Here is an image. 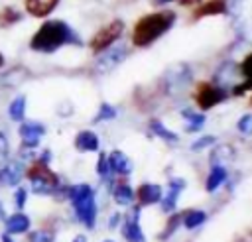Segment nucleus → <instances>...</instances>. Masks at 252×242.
Returning <instances> with one entry per match:
<instances>
[{
  "instance_id": "obj_1",
  "label": "nucleus",
  "mask_w": 252,
  "mask_h": 242,
  "mask_svg": "<svg viewBox=\"0 0 252 242\" xmlns=\"http://www.w3.org/2000/svg\"><path fill=\"white\" fill-rule=\"evenodd\" d=\"M30 49L35 53H55L63 45H81L77 31L63 20H45L30 37Z\"/></svg>"
},
{
  "instance_id": "obj_2",
  "label": "nucleus",
  "mask_w": 252,
  "mask_h": 242,
  "mask_svg": "<svg viewBox=\"0 0 252 242\" xmlns=\"http://www.w3.org/2000/svg\"><path fill=\"white\" fill-rule=\"evenodd\" d=\"M175 24V14L173 12H156L148 14L142 20H138L134 31H132V43L138 47H146L154 43L158 37H161L171 26Z\"/></svg>"
},
{
  "instance_id": "obj_3",
  "label": "nucleus",
  "mask_w": 252,
  "mask_h": 242,
  "mask_svg": "<svg viewBox=\"0 0 252 242\" xmlns=\"http://www.w3.org/2000/svg\"><path fill=\"white\" fill-rule=\"evenodd\" d=\"M67 197L73 205L77 220L87 228H94V224H96L94 189L87 183H77V185L67 187Z\"/></svg>"
},
{
  "instance_id": "obj_4",
  "label": "nucleus",
  "mask_w": 252,
  "mask_h": 242,
  "mask_svg": "<svg viewBox=\"0 0 252 242\" xmlns=\"http://www.w3.org/2000/svg\"><path fill=\"white\" fill-rule=\"evenodd\" d=\"M24 177L30 181V189H32L33 195L49 197V195H55L59 191V177H57V173L51 171V167L47 163H41L37 159H33L26 167Z\"/></svg>"
},
{
  "instance_id": "obj_5",
  "label": "nucleus",
  "mask_w": 252,
  "mask_h": 242,
  "mask_svg": "<svg viewBox=\"0 0 252 242\" xmlns=\"http://www.w3.org/2000/svg\"><path fill=\"white\" fill-rule=\"evenodd\" d=\"M124 31V24L122 20H112L106 26H102L98 31H94V35L89 41V47L93 53H100L104 49H108L110 45H114L118 41V37Z\"/></svg>"
},
{
  "instance_id": "obj_6",
  "label": "nucleus",
  "mask_w": 252,
  "mask_h": 242,
  "mask_svg": "<svg viewBox=\"0 0 252 242\" xmlns=\"http://www.w3.org/2000/svg\"><path fill=\"white\" fill-rule=\"evenodd\" d=\"M18 136L22 140V150H33L39 146V140L45 136V124L37 120H22L18 122Z\"/></svg>"
},
{
  "instance_id": "obj_7",
  "label": "nucleus",
  "mask_w": 252,
  "mask_h": 242,
  "mask_svg": "<svg viewBox=\"0 0 252 242\" xmlns=\"http://www.w3.org/2000/svg\"><path fill=\"white\" fill-rule=\"evenodd\" d=\"M126 55H128L126 45H110L108 49L100 51V57L94 63V71L98 75H104V73L112 71L114 67H118L126 59Z\"/></svg>"
},
{
  "instance_id": "obj_8",
  "label": "nucleus",
  "mask_w": 252,
  "mask_h": 242,
  "mask_svg": "<svg viewBox=\"0 0 252 242\" xmlns=\"http://www.w3.org/2000/svg\"><path fill=\"white\" fill-rule=\"evenodd\" d=\"M24 163L22 159L16 157H8L2 165H0V187H16L20 185L22 177H24Z\"/></svg>"
},
{
  "instance_id": "obj_9",
  "label": "nucleus",
  "mask_w": 252,
  "mask_h": 242,
  "mask_svg": "<svg viewBox=\"0 0 252 242\" xmlns=\"http://www.w3.org/2000/svg\"><path fill=\"white\" fill-rule=\"evenodd\" d=\"M195 98H197V104L203 110H207V108H213L219 102H222L226 98V92H224V89L215 87V85H201V89L197 91Z\"/></svg>"
},
{
  "instance_id": "obj_10",
  "label": "nucleus",
  "mask_w": 252,
  "mask_h": 242,
  "mask_svg": "<svg viewBox=\"0 0 252 242\" xmlns=\"http://www.w3.org/2000/svg\"><path fill=\"white\" fill-rule=\"evenodd\" d=\"M189 81H191V69L187 65H183V63L171 67L169 73L165 75V85H167V91L169 92L181 91Z\"/></svg>"
},
{
  "instance_id": "obj_11",
  "label": "nucleus",
  "mask_w": 252,
  "mask_h": 242,
  "mask_svg": "<svg viewBox=\"0 0 252 242\" xmlns=\"http://www.w3.org/2000/svg\"><path fill=\"white\" fill-rule=\"evenodd\" d=\"M138 214H140V207H136L132 214L122 220V236L126 238V242H146L144 232L138 222Z\"/></svg>"
},
{
  "instance_id": "obj_12",
  "label": "nucleus",
  "mask_w": 252,
  "mask_h": 242,
  "mask_svg": "<svg viewBox=\"0 0 252 242\" xmlns=\"http://www.w3.org/2000/svg\"><path fill=\"white\" fill-rule=\"evenodd\" d=\"M4 226L8 234H26L32 228V218L24 211H16L4 218Z\"/></svg>"
},
{
  "instance_id": "obj_13",
  "label": "nucleus",
  "mask_w": 252,
  "mask_h": 242,
  "mask_svg": "<svg viewBox=\"0 0 252 242\" xmlns=\"http://www.w3.org/2000/svg\"><path fill=\"white\" fill-rule=\"evenodd\" d=\"M57 6L59 0H24V12L32 18H47Z\"/></svg>"
},
{
  "instance_id": "obj_14",
  "label": "nucleus",
  "mask_w": 252,
  "mask_h": 242,
  "mask_svg": "<svg viewBox=\"0 0 252 242\" xmlns=\"http://www.w3.org/2000/svg\"><path fill=\"white\" fill-rule=\"evenodd\" d=\"M73 144H75V150L77 151H83V153H87V151H98V146H100L98 136L93 130H81L75 136Z\"/></svg>"
},
{
  "instance_id": "obj_15",
  "label": "nucleus",
  "mask_w": 252,
  "mask_h": 242,
  "mask_svg": "<svg viewBox=\"0 0 252 242\" xmlns=\"http://www.w3.org/2000/svg\"><path fill=\"white\" fill-rule=\"evenodd\" d=\"M108 159V167H110V173H116V175H130L132 171V163L130 159L126 157V153H122L120 150H114L106 155Z\"/></svg>"
},
{
  "instance_id": "obj_16",
  "label": "nucleus",
  "mask_w": 252,
  "mask_h": 242,
  "mask_svg": "<svg viewBox=\"0 0 252 242\" xmlns=\"http://www.w3.org/2000/svg\"><path fill=\"white\" fill-rule=\"evenodd\" d=\"M161 197H163V191H161V187L156 185V183H144V185H140V189H138L140 207L154 205V203L161 201Z\"/></svg>"
},
{
  "instance_id": "obj_17",
  "label": "nucleus",
  "mask_w": 252,
  "mask_h": 242,
  "mask_svg": "<svg viewBox=\"0 0 252 242\" xmlns=\"http://www.w3.org/2000/svg\"><path fill=\"white\" fill-rule=\"evenodd\" d=\"M183 187H185V181H183V179H171V181H169V191H167L165 197H161V199H163L161 209H163L165 212H171V211L175 209L177 197H179V193H181Z\"/></svg>"
},
{
  "instance_id": "obj_18",
  "label": "nucleus",
  "mask_w": 252,
  "mask_h": 242,
  "mask_svg": "<svg viewBox=\"0 0 252 242\" xmlns=\"http://www.w3.org/2000/svg\"><path fill=\"white\" fill-rule=\"evenodd\" d=\"M26 106H28V98L26 94H18L12 98V102L8 104V116L12 122H22L26 118Z\"/></svg>"
},
{
  "instance_id": "obj_19",
  "label": "nucleus",
  "mask_w": 252,
  "mask_h": 242,
  "mask_svg": "<svg viewBox=\"0 0 252 242\" xmlns=\"http://www.w3.org/2000/svg\"><path fill=\"white\" fill-rule=\"evenodd\" d=\"M112 199L116 205L120 207H130L132 201H134V189L128 185V183H118L114 189H112Z\"/></svg>"
},
{
  "instance_id": "obj_20",
  "label": "nucleus",
  "mask_w": 252,
  "mask_h": 242,
  "mask_svg": "<svg viewBox=\"0 0 252 242\" xmlns=\"http://www.w3.org/2000/svg\"><path fill=\"white\" fill-rule=\"evenodd\" d=\"M24 12H20L16 6H4L0 10V28H12L18 22H22Z\"/></svg>"
},
{
  "instance_id": "obj_21",
  "label": "nucleus",
  "mask_w": 252,
  "mask_h": 242,
  "mask_svg": "<svg viewBox=\"0 0 252 242\" xmlns=\"http://www.w3.org/2000/svg\"><path fill=\"white\" fill-rule=\"evenodd\" d=\"M234 148L230 146V144H220V146H217L213 151H211V163L213 165H222L224 161H228V159H232L234 157Z\"/></svg>"
},
{
  "instance_id": "obj_22",
  "label": "nucleus",
  "mask_w": 252,
  "mask_h": 242,
  "mask_svg": "<svg viewBox=\"0 0 252 242\" xmlns=\"http://www.w3.org/2000/svg\"><path fill=\"white\" fill-rule=\"evenodd\" d=\"M224 179H226V169H224L222 165H213V169H211V173H209V177H207L205 189H207L209 193H213L217 187H220V185L224 183Z\"/></svg>"
},
{
  "instance_id": "obj_23",
  "label": "nucleus",
  "mask_w": 252,
  "mask_h": 242,
  "mask_svg": "<svg viewBox=\"0 0 252 242\" xmlns=\"http://www.w3.org/2000/svg\"><path fill=\"white\" fill-rule=\"evenodd\" d=\"M181 116L187 120V126H185L187 132H199L205 124V114H199L193 110H181Z\"/></svg>"
},
{
  "instance_id": "obj_24",
  "label": "nucleus",
  "mask_w": 252,
  "mask_h": 242,
  "mask_svg": "<svg viewBox=\"0 0 252 242\" xmlns=\"http://www.w3.org/2000/svg\"><path fill=\"white\" fill-rule=\"evenodd\" d=\"M224 0H209V2H205L197 12H195V16L197 18H203V16H213V14H222L224 12Z\"/></svg>"
},
{
  "instance_id": "obj_25",
  "label": "nucleus",
  "mask_w": 252,
  "mask_h": 242,
  "mask_svg": "<svg viewBox=\"0 0 252 242\" xmlns=\"http://www.w3.org/2000/svg\"><path fill=\"white\" fill-rule=\"evenodd\" d=\"M181 218H183L185 228H197V226H201V224L207 220V214H205L203 211L191 209V211H187V212H185Z\"/></svg>"
},
{
  "instance_id": "obj_26",
  "label": "nucleus",
  "mask_w": 252,
  "mask_h": 242,
  "mask_svg": "<svg viewBox=\"0 0 252 242\" xmlns=\"http://www.w3.org/2000/svg\"><path fill=\"white\" fill-rule=\"evenodd\" d=\"M240 71H242V77L246 79V83H244V85H240L238 89L234 87V94H240L242 91H246V89H250V87H252V53L242 61Z\"/></svg>"
},
{
  "instance_id": "obj_27",
  "label": "nucleus",
  "mask_w": 252,
  "mask_h": 242,
  "mask_svg": "<svg viewBox=\"0 0 252 242\" xmlns=\"http://www.w3.org/2000/svg\"><path fill=\"white\" fill-rule=\"evenodd\" d=\"M150 128H152V132H154L158 138L167 140V142H177V134L171 132V130H167L159 120H152V122H150Z\"/></svg>"
},
{
  "instance_id": "obj_28",
  "label": "nucleus",
  "mask_w": 252,
  "mask_h": 242,
  "mask_svg": "<svg viewBox=\"0 0 252 242\" xmlns=\"http://www.w3.org/2000/svg\"><path fill=\"white\" fill-rule=\"evenodd\" d=\"M116 116V108L112 106V104H108V102H102L100 106H98V112H96V116L93 118V122L96 124V122H104V120H112Z\"/></svg>"
},
{
  "instance_id": "obj_29",
  "label": "nucleus",
  "mask_w": 252,
  "mask_h": 242,
  "mask_svg": "<svg viewBox=\"0 0 252 242\" xmlns=\"http://www.w3.org/2000/svg\"><path fill=\"white\" fill-rule=\"evenodd\" d=\"M53 240H55V236L47 228H37L28 234V242H53Z\"/></svg>"
},
{
  "instance_id": "obj_30",
  "label": "nucleus",
  "mask_w": 252,
  "mask_h": 242,
  "mask_svg": "<svg viewBox=\"0 0 252 242\" xmlns=\"http://www.w3.org/2000/svg\"><path fill=\"white\" fill-rule=\"evenodd\" d=\"M28 189L26 187H22V185H16V191H14V207L18 209V211H24V207H26V203H28Z\"/></svg>"
},
{
  "instance_id": "obj_31",
  "label": "nucleus",
  "mask_w": 252,
  "mask_h": 242,
  "mask_svg": "<svg viewBox=\"0 0 252 242\" xmlns=\"http://www.w3.org/2000/svg\"><path fill=\"white\" fill-rule=\"evenodd\" d=\"M236 128H238L240 134H244V136H252V112H250V114H244V116L236 122Z\"/></svg>"
},
{
  "instance_id": "obj_32",
  "label": "nucleus",
  "mask_w": 252,
  "mask_h": 242,
  "mask_svg": "<svg viewBox=\"0 0 252 242\" xmlns=\"http://www.w3.org/2000/svg\"><path fill=\"white\" fill-rule=\"evenodd\" d=\"M96 173L98 177L106 179L110 175V167H108V159H106V153H100L98 155V161H96Z\"/></svg>"
},
{
  "instance_id": "obj_33",
  "label": "nucleus",
  "mask_w": 252,
  "mask_h": 242,
  "mask_svg": "<svg viewBox=\"0 0 252 242\" xmlns=\"http://www.w3.org/2000/svg\"><path fill=\"white\" fill-rule=\"evenodd\" d=\"M8 157H10V140H8V136L0 130V161L4 163Z\"/></svg>"
},
{
  "instance_id": "obj_34",
  "label": "nucleus",
  "mask_w": 252,
  "mask_h": 242,
  "mask_svg": "<svg viewBox=\"0 0 252 242\" xmlns=\"http://www.w3.org/2000/svg\"><path fill=\"white\" fill-rule=\"evenodd\" d=\"M215 142H217V138H215V136H203V138H199L195 144H191V150H193V151H199V150H203V148L213 146Z\"/></svg>"
},
{
  "instance_id": "obj_35",
  "label": "nucleus",
  "mask_w": 252,
  "mask_h": 242,
  "mask_svg": "<svg viewBox=\"0 0 252 242\" xmlns=\"http://www.w3.org/2000/svg\"><path fill=\"white\" fill-rule=\"evenodd\" d=\"M177 224H179V216H171L169 220H167V224H165V228H163V232H161V240H167L169 236H171V232H175V228H177Z\"/></svg>"
},
{
  "instance_id": "obj_36",
  "label": "nucleus",
  "mask_w": 252,
  "mask_h": 242,
  "mask_svg": "<svg viewBox=\"0 0 252 242\" xmlns=\"http://www.w3.org/2000/svg\"><path fill=\"white\" fill-rule=\"evenodd\" d=\"M35 159L41 161V163H47V165H49V161H51V151H49V150H43Z\"/></svg>"
},
{
  "instance_id": "obj_37",
  "label": "nucleus",
  "mask_w": 252,
  "mask_h": 242,
  "mask_svg": "<svg viewBox=\"0 0 252 242\" xmlns=\"http://www.w3.org/2000/svg\"><path fill=\"white\" fill-rule=\"evenodd\" d=\"M118 220H120V214H118V212H114V214L110 216V220H108V226H110V228H114V226L118 224Z\"/></svg>"
},
{
  "instance_id": "obj_38",
  "label": "nucleus",
  "mask_w": 252,
  "mask_h": 242,
  "mask_svg": "<svg viewBox=\"0 0 252 242\" xmlns=\"http://www.w3.org/2000/svg\"><path fill=\"white\" fill-rule=\"evenodd\" d=\"M0 242H14V238H12V234H8L6 230L0 234Z\"/></svg>"
},
{
  "instance_id": "obj_39",
  "label": "nucleus",
  "mask_w": 252,
  "mask_h": 242,
  "mask_svg": "<svg viewBox=\"0 0 252 242\" xmlns=\"http://www.w3.org/2000/svg\"><path fill=\"white\" fill-rule=\"evenodd\" d=\"M183 6H195V4H199V2H203V0H179Z\"/></svg>"
},
{
  "instance_id": "obj_40",
  "label": "nucleus",
  "mask_w": 252,
  "mask_h": 242,
  "mask_svg": "<svg viewBox=\"0 0 252 242\" xmlns=\"http://www.w3.org/2000/svg\"><path fill=\"white\" fill-rule=\"evenodd\" d=\"M73 242H87V236H85V234H77V236L73 238Z\"/></svg>"
},
{
  "instance_id": "obj_41",
  "label": "nucleus",
  "mask_w": 252,
  "mask_h": 242,
  "mask_svg": "<svg viewBox=\"0 0 252 242\" xmlns=\"http://www.w3.org/2000/svg\"><path fill=\"white\" fill-rule=\"evenodd\" d=\"M6 216H8V214L4 212V207H2V203H0V220L4 222V218H6Z\"/></svg>"
},
{
  "instance_id": "obj_42",
  "label": "nucleus",
  "mask_w": 252,
  "mask_h": 242,
  "mask_svg": "<svg viewBox=\"0 0 252 242\" xmlns=\"http://www.w3.org/2000/svg\"><path fill=\"white\" fill-rule=\"evenodd\" d=\"M4 65H6V57H4V53L0 51V69H2Z\"/></svg>"
},
{
  "instance_id": "obj_43",
  "label": "nucleus",
  "mask_w": 252,
  "mask_h": 242,
  "mask_svg": "<svg viewBox=\"0 0 252 242\" xmlns=\"http://www.w3.org/2000/svg\"><path fill=\"white\" fill-rule=\"evenodd\" d=\"M154 4H167V2H173V0H152Z\"/></svg>"
},
{
  "instance_id": "obj_44",
  "label": "nucleus",
  "mask_w": 252,
  "mask_h": 242,
  "mask_svg": "<svg viewBox=\"0 0 252 242\" xmlns=\"http://www.w3.org/2000/svg\"><path fill=\"white\" fill-rule=\"evenodd\" d=\"M102 242H114V240H102Z\"/></svg>"
}]
</instances>
